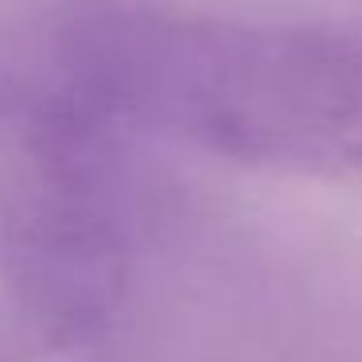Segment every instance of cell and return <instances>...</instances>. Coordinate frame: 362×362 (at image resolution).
<instances>
[{"label":"cell","mask_w":362,"mask_h":362,"mask_svg":"<svg viewBox=\"0 0 362 362\" xmlns=\"http://www.w3.org/2000/svg\"><path fill=\"white\" fill-rule=\"evenodd\" d=\"M28 90L160 129L230 164L362 187V24L214 20L98 0Z\"/></svg>","instance_id":"obj_1"},{"label":"cell","mask_w":362,"mask_h":362,"mask_svg":"<svg viewBox=\"0 0 362 362\" xmlns=\"http://www.w3.org/2000/svg\"><path fill=\"white\" fill-rule=\"evenodd\" d=\"M0 148V276L43 343L98 331L129 281L121 121L59 94H20Z\"/></svg>","instance_id":"obj_2"},{"label":"cell","mask_w":362,"mask_h":362,"mask_svg":"<svg viewBox=\"0 0 362 362\" xmlns=\"http://www.w3.org/2000/svg\"><path fill=\"white\" fill-rule=\"evenodd\" d=\"M43 346V339L28 327L24 315L0 312V362H28Z\"/></svg>","instance_id":"obj_3"}]
</instances>
